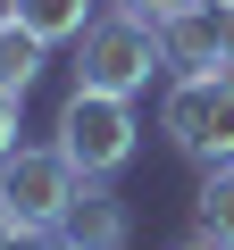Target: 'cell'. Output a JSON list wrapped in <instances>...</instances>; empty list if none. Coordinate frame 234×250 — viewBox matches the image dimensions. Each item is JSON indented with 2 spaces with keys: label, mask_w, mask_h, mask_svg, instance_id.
I'll use <instances>...</instances> for the list:
<instances>
[{
  "label": "cell",
  "mask_w": 234,
  "mask_h": 250,
  "mask_svg": "<svg viewBox=\"0 0 234 250\" xmlns=\"http://www.w3.org/2000/svg\"><path fill=\"white\" fill-rule=\"evenodd\" d=\"M159 134H167L184 159L226 167V159H234V67H217V75H167Z\"/></svg>",
  "instance_id": "obj_2"
},
{
  "label": "cell",
  "mask_w": 234,
  "mask_h": 250,
  "mask_svg": "<svg viewBox=\"0 0 234 250\" xmlns=\"http://www.w3.org/2000/svg\"><path fill=\"white\" fill-rule=\"evenodd\" d=\"M17 117H25V100H17V92H0V159H9V150H17V134H25Z\"/></svg>",
  "instance_id": "obj_10"
},
{
  "label": "cell",
  "mask_w": 234,
  "mask_h": 250,
  "mask_svg": "<svg viewBox=\"0 0 234 250\" xmlns=\"http://www.w3.org/2000/svg\"><path fill=\"white\" fill-rule=\"evenodd\" d=\"M9 242H17V225H9V217H0V250H9Z\"/></svg>",
  "instance_id": "obj_14"
},
{
  "label": "cell",
  "mask_w": 234,
  "mask_h": 250,
  "mask_svg": "<svg viewBox=\"0 0 234 250\" xmlns=\"http://www.w3.org/2000/svg\"><path fill=\"white\" fill-rule=\"evenodd\" d=\"M176 250H217V242H201V233H192V242H176Z\"/></svg>",
  "instance_id": "obj_15"
},
{
  "label": "cell",
  "mask_w": 234,
  "mask_h": 250,
  "mask_svg": "<svg viewBox=\"0 0 234 250\" xmlns=\"http://www.w3.org/2000/svg\"><path fill=\"white\" fill-rule=\"evenodd\" d=\"M126 233H134V217L109 184H84L59 217V250H126Z\"/></svg>",
  "instance_id": "obj_5"
},
{
  "label": "cell",
  "mask_w": 234,
  "mask_h": 250,
  "mask_svg": "<svg viewBox=\"0 0 234 250\" xmlns=\"http://www.w3.org/2000/svg\"><path fill=\"white\" fill-rule=\"evenodd\" d=\"M159 59H167V75H217V67H234L201 0H192V9H176V17H159Z\"/></svg>",
  "instance_id": "obj_6"
},
{
  "label": "cell",
  "mask_w": 234,
  "mask_h": 250,
  "mask_svg": "<svg viewBox=\"0 0 234 250\" xmlns=\"http://www.w3.org/2000/svg\"><path fill=\"white\" fill-rule=\"evenodd\" d=\"M109 9H126V17H151V25H159V17H176V9H192V0H109Z\"/></svg>",
  "instance_id": "obj_11"
},
{
  "label": "cell",
  "mask_w": 234,
  "mask_h": 250,
  "mask_svg": "<svg viewBox=\"0 0 234 250\" xmlns=\"http://www.w3.org/2000/svg\"><path fill=\"white\" fill-rule=\"evenodd\" d=\"M0 25H9V17H0Z\"/></svg>",
  "instance_id": "obj_16"
},
{
  "label": "cell",
  "mask_w": 234,
  "mask_h": 250,
  "mask_svg": "<svg viewBox=\"0 0 234 250\" xmlns=\"http://www.w3.org/2000/svg\"><path fill=\"white\" fill-rule=\"evenodd\" d=\"M75 92H117V100H134V92H151V75H167V59H159V25L151 17H126V9H109V17H92L84 25V42H75Z\"/></svg>",
  "instance_id": "obj_1"
},
{
  "label": "cell",
  "mask_w": 234,
  "mask_h": 250,
  "mask_svg": "<svg viewBox=\"0 0 234 250\" xmlns=\"http://www.w3.org/2000/svg\"><path fill=\"white\" fill-rule=\"evenodd\" d=\"M209 9V25H217V42H226V59H234V0H201Z\"/></svg>",
  "instance_id": "obj_12"
},
{
  "label": "cell",
  "mask_w": 234,
  "mask_h": 250,
  "mask_svg": "<svg viewBox=\"0 0 234 250\" xmlns=\"http://www.w3.org/2000/svg\"><path fill=\"white\" fill-rule=\"evenodd\" d=\"M0 17L9 25H25L34 42H84V25H92V0H0Z\"/></svg>",
  "instance_id": "obj_7"
},
{
  "label": "cell",
  "mask_w": 234,
  "mask_h": 250,
  "mask_svg": "<svg viewBox=\"0 0 234 250\" xmlns=\"http://www.w3.org/2000/svg\"><path fill=\"white\" fill-rule=\"evenodd\" d=\"M75 192H84V175L59 150H9L0 159V217L17 233H59V217H67Z\"/></svg>",
  "instance_id": "obj_4"
},
{
  "label": "cell",
  "mask_w": 234,
  "mask_h": 250,
  "mask_svg": "<svg viewBox=\"0 0 234 250\" xmlns=\"http://www.w3.org/2000/svg\"><path fill=\"white\" fill-rule=\"evenodd\" d=\"M192 225H201V242L234 250V159H226V167H201V192H192Z\"/></svg>",
  "instance_id": "obj_8"
},
{
  "label": "cell",
  "mask_w": 234,
  "mask_h": 250,
  "mask_svg": "<svg viewBox=\"0 0 234 250\" xmlns=\"http://www.w3.org/2000/svg\"><path fill=\"white\" fill-rule=\"evenodd\" d=\"M9 250H50V242H42V233H17V242H9Z\"/></svg>",
  "instance_id": "obj_13"
},
{
  "label": "cell",
  "mask_w": 234,
  "mask_h": 250,
  "mask_svg": "<svg viewBox=\"0 0 234 250\" xmlns=\"http://www.w3.org/2000/svg\"><path fill=\"white\" fill-rule=\"evenodd\" d=\"M42 59H50V42H34L25 25H0V92H34L42 83Z\"/></svg>",
  "instance_id": "obj_9"
},
{
  "label": "cell",
  "mask_w": 234,
  "mask_h": 250,
  "mask_svg": "<svg viewBox=\"0 0 234 250\" xmlns=\"http://www.w3.org/2000/svg\"><path fill=\"white\" fill-rule=\"evenodd\" d=\"M134 100H117V92H67V108H59V159L84 175V184H109L117 167L134 159Z\"/></svg>",
  "instance_id": "obj_3"
}]
</instances>
